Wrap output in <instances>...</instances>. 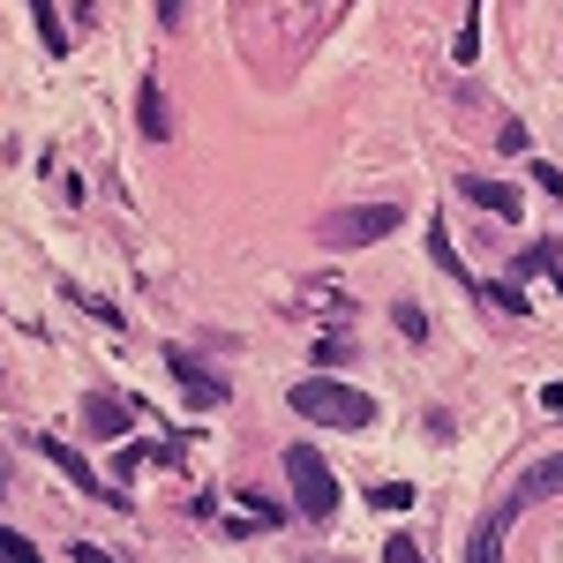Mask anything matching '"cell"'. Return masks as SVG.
I'll return each mask as SVG.
<instances>
[{
	"label": "cell",
	"instance_id": "cell-21",
	"mask_svg": "<svg viewBox=\"0 0 563 563\" xmlns=\"http://www.w3.org/2000/svg\"><path fill=\"white\" fill-rule=\"evenodd\" d=\"M496 151H526V121H504L496 129Z\"/></svg>",
	"mask_w": 563,
	"mask_h": 563
},
{
	"label": "cell",
	"instance_id": "cell-2",
	"mask_svg": "<svg viewBox=\"0 0 563 563\" xmlns=\"http://www.w3.org/2000/svg\"><path fill=\"white\" fill-rule=\"evenodd\" d=\"M286 481H294V511H301V519L323 526L331 511H339V474L323 466L316 443H286Z\"/></svg>",
	"mask_w": 563,
	"mask_h": 563
},
{
	"label": "cell",
	"instance_id": "cell-13",
	"mask_svg": "<svg viewBox=\"0 0 563 563\" xmlns=\"http://www.w3.org/2000/svg\"><path fill=\"white\" fill-rule=\"evenodd\" d=\"M519 271H541V278H556V294H563V249L556 241H541V249H526Z\"/></svg>",
	"mask_w": 563,
	"mask_h": 563
},
{
	"label": "cell",
	"instance_id": "cell-12",
	"mask_svg": "<svg viewBox=\"0 0 563 563\" xmlns=\"http://www.w3.org/2000/svg\"><path fill=\"white\" fill-rule=\"evenodd\" d=\"M474 53H481V0L466 8V23H459V38H451V60H459V68H474Z\"/></svg>",
	"mask_w": 563,
	"mask_h": 563
},
{
	"label": "cell",
	"instance_id": "cell-17",
	"mask_svg": "<svg viewBox=\"0 0 563 563\" xmlns=\"http://www.w3.org/2000/svg\"><path fill=\"white\" fill-rule=\"evenodd\" d=\"M390 323H398V331H406V339H413V346H421V339H429V316H421V308H413V301H398V308H390Z\"/></svg>",
	"mask_w": 563,
	"mask_h": 563
},
{
	"label": "cell",
	"instance_id": "cell-15",
	"mask_svg": "<svg viewBox=\"0 0 563 563\" xmlns=\"http://www.w3.org/2000/svg\"><path fill=\"white\" fill-rule=\"evenodd\" d=\"M481 301H488V308H504L511 323H526V294H519V286H504V278H496V286H481Z\"/></svg>",
	"mask_w": 563,
	"mask_h": 563
},
{
	"label": "cell",
	"instance_id": "cell-22",
	"mask_svg": "<svg viewBox=\"0 0 563 563\" xmlns=\"http://www.w3.org/2000/svg\"><path fill=\"white\" fill-rule=\"evenodd\" d=\"M180 15H188V0H158V23H166V31H174Z\"/></svg>",
	"mask_w": 563,
	"mask_h": 563
},
{
	"label": "cell",
	"instance_id": "cell-6",
	"mask_svg": "<svg viewBox=\"0 0 563 563\" xmlns=\"http://www.w3.org/2000/svg\"><path fill=\"white\" fill-rule=\"evenodd\" d=\"M166 368H174V384H180V398H188V406H225V384H218L211 368H203V361H196V353H166Z\"/></svg>",
	"mask_w": 563,
	"mask_h": 563
},
{
	"label": "cell",
	"instance_id": "cell-10",
	"mask_svg": "<svg viewBox=\"0 0 563 563\" xmlns=\"http://www.w3.org/2000/svg\"><path fill=\"white\" fill-rule=\"evenodd\" d=\"M519 488H526V504H533V496H563V451H556V459H541V466H526Z\"/></svg>",
	"mask_w": 563,
	"mask_h": 563
},
{
	"label": "cell",
	"instance_id": "cell-18",
	"mask_svg": "<svg viewBox=\"0 0 563 563\" xmlns=\"http://www.w3.org/2000/svg\"><path fill=\"white\" fill-rule=\"evenodd\" d=\"M339 361H353V339H316V368H339Z\"/></svg>",
	"mask_w": 563,
	"mask_h": 563
},
{
	"label": "cell",
	"instance_id": "cell-8",
	"mask_svg": "<svg viewBox=\"0 0 563 563\" xmlns=\"http://www.w3.org/2000/svg\"><path fill=\"white\" fill-rule=\"evenodd\" d=\"M135 129H143V143H166V135H174L166 84H158V76H143V84H135Z\"/></svg>",
	"mask_w": 563,
	"mask_h": 563
},
{
	"label": "cell",
	"instance_id": "cell-4",
	"mask_svg": "<svg viewBox=\"0 0 563 563\" xmlns=\"http://www.w3.org/2000/svg\"><path fill=\"white\" fill-rule=\"evenodd\" d=\"M31 451H38V459H53V466H60V474L76 481V488H84L90 504H106V511H129V496H121L113 481H98V474H90V459L76 451V443H60V435H31Z\"/></svg>",
	"mask_w": 563,
	"mask_h": 563
},
{
	"label": "cell",
	"instance_id": "cell-1",
	"mask_svg": "<svg viewBox=\"0 0 563 563\" xmlns=\"http://www.w3.org/2000/svg\"><path fill=\"white\" fill-rule=\"evenodd\" d=\"M286 406L301 413V421H323V429H368L376 421V398L353 384H331V376H308V384L286 390Z\"/></svg>",
	"mask_w": 563,
	"mask_h": 563
},
{
	"label": "cell",
	"instance_id": "cell-9",
	"mask_svg": "<svg viewBox=\"0 0 563 563\" xmlns=\"http://www.w3.org/2000/svg\"><path fill=\"white\" fill-rule=\"evenodd\" d=\"M84 421H90V435H106V443H113V435L129 429V406H121L113 390H90V398H84Z\"/></svg>",
	"mask_w": 563,
	"mask_h": 563
},
{
	"label": "cell",
	"instance_id": "cell-7",
	"mask_svg": "<svg viewBox=\"0 0 563 563\" xmlns=\"http://www.w3.org/2000/svg\"><path fill=\"white\" fill-rule=\"evenodd\" d=\"M459 196H466L474 211H488V218H519L526 211L519 188H511V180H488V174H459Z\"/></svg>",
	"mask_w": 563,
	"mask_h": 563
},
{
	"label": "cell",
	"instance_id": "cell-11",
	"mask_svg": "<svg viewBox=\"0 0 563 563\" xmlns=\"http://www.w3.org/2000/svg\"><path fill=\"white\" fill-rule=\"evenodd\" d=\"M31 15H38V38H45V53H68V23H60V8L53 0H23Z\"/></svg>",
	"mask_w": 563,
	"mask_h": 563
},
{
	"label": "cell",
	"instance_id": "cell-5",
	"mask_svg": "<svg viewBox=\"0 0 563 563\" xmlns=\"http://www.w3.org/2000/svg\"><path fill=\"white\" fill-rule=\"evenodd\" d=\"M519 511H526V488H511V496H504V504H496V511H488V519L474 526V541H466V563H496V549L511 541Z\"/></svg>",
	"mask_w": 563,
	"mask_h": 563
},
{
	"label": "cell",
	"instance_id": "cell-19",
	"mask_svg": "<svg viewBox=\"0 0 563 563\" xmlns=\"http://www.w3.org/2000/svg\"><path fill=\"white\" fill-rule=\"evenodd\" d=\"M0 556H8V563H31V556H38V549H31V541H23L15 526H0Z\"/></svg>",
	"mask_w": 563,
	"mask_h": 563
},
{
	"label": "cell",
	"instance_id": "cell-20",
	"mask_svg": "<svg viewBox=\"0 0 563 563\" xmlns=\"http://www.w3.org/2000/svg\"><path fill=\"white\" fill-rule=\"evenodd\" d=\"M413 556H421V541H413V533H398V541L384 549V563H413Z\"/></svg>",
	"mask_w": 563,
	"mask_h": 563
},
{
	"label": "cell",
	"instance_id": "cell-23",
	"mask_svg": "<svg viewBox=\"0 0 563 563\" xmlns=\"http://www.w3.org/2000/svg\"><path fill=\"white\" fill-rule=\"evenodd\" d=\"M541 406H549V413H563V384H541Z\"/></svg>",
	"mask_w": 563,
	"mask_h": 563
},
{
	"label": "cell",
	"instance_id": "cell-3",
	"mask_svg": "<svg viewBox=\"0 0 563 563\" xmlns=\"http://www.w3.org/2000/svg\"><path fill=\"white\" fill-rule=\"evenodd\" d=\"M406 225V211L398 203H346V211H323V249H368V241H390Z\"/></svg>",
	"mask_w": 563,
	"mask_h": 563
},
{
	"label": "cell",
	"instance_id": "cell-16",
	"mask_svg": "<svg viewBox=\"0 0 563 563\" xmlns=\"http://www.w3.org/2000/svg\"><path fill=\"white\" fill-rule=\"evenodd\" d=\"M368 504H376V511H406V504H413V488H406V481H376V488H368Z\"/></svg>",
	"mask_w": 563,
	"mask_h": 563
},
{
	"label": "cell",
	"instance_id": "cell-14",
	"mask_svg": "<svg viewBox=\"0 0 563 563\" xmlns=\"http://www.w3.org/2000/svg\"><path fill=\"white\" fill-rule=\"evenodd\" d=\"M429 256L443 263L451 278H466V263H459V249H451V233H443V218H435V225H429ZM466 286H474V278H466ZM474 294H481V286H474Z\"/></svg>",
	"mask_w": 563,
	"mask_h": 563
}]
</instances>
